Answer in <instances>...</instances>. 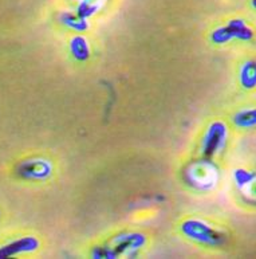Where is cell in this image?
<instances>
[{
  "mask_svg": "<svg viewBox=\"0 0 256 259\" xmlns=\"http://www.w3.org/2000/svg\"><path fill=\"white\" fill-rule=\"evenodd\" d=\"M252 31L249 30L241 20H232L229 22L227 27H221L214 32V40L216 43L228 42L229 39L239 38V39H251Z\"/></svg>",
  "mask_w": 256,
  "mask_h": 259,
  "instance_id": "cell-1",
  "label": "cell"
},
{
  "mask_svg": "<svg viewBox=\"0 0 256 259\" xmlns=\"http://www.w3.org/2000/svg\"><path fill=\"white\" fill-rule=\"evenodd\" d=\"M184 232L186 235L194 239L202 240V242H210V243H219L221 236L218 235V232L211 230L208 226L202 225L200 222H188L184 225Z\"/></svg>",
  "mask_w": 256,
  "mask_h": 259,
  "instance_id": "cell-2",
  "label": "cell"
},
{
  "mask_svg": "<svg viewBox=\"0 0 256 259\" xmlns=\"http://www.w3.org/2000/svg\"><path fill=\"white\" fill-rule=\"evenodd\" d=\"M225 139V128L220 122H216L211 126L206 140V155L212 156L218 152L219 148L223 145V141Z\"/></svg>",
  "mask_w": 256,
  "mask_h": 259,
  "instance_id": "cell-3",
  "label": "cell"
},
{
  "mask_svg": "<svg viewBox=\"0 0 256 259\" xmlns=\"http://www.w3.org/2000/svg\"><path fill=\"white\" fill-rule=\"evenodd\" d=\"M241 83L244 88H255L256 86V62L245 63L241 70Z\"/></svg>",
  "mask_w": 256,
  "mask_h": 259,
  "instance_id": "cell-4",
  "label": "cell"
},
{
  "mask_svg": "<svg viewBox=\"0 0 256 259\" xmlns=\"http://www.w3.org/2000/svg\"><path fill=\"white\" fill-rule=\"evenodd\" d=\"M235 124L239 126H252L256 125V109L253 110H247V112H241L235 116Z\"/></svg>",
  "mask_w": 256,
  "mask_h": 259,
  "instance_id": "cell-5",
  "label": "cell"
},
{
  "mask_svg": "<svg viewBox=\"0 0 256 259\" xmlns=\"http://www.w3.org/2000/svg\"><path fill=\"white\" fill-rule=\"evenodd\" d=\"M73 53L78 59L87 58L89 50H87V45H86L83 38H75L73 42Z\"/></svg>",
  "mask_w": 256,
  "mask_h": 259,
  "instance_id": "cell-6",
  "label": "cell"
},
{
  "mask_svg": "<svg viewBox=\"0 0 256 259\" xmlns=\"http://www.w3.org/2000/svg\"><path fill=\"white\" fill-rule=\"evenodd\" d=\"M252 4H253V7L256 8V0H252Z\"/></svg>",
  "mask_w": 256,
  "mask_h": 259,
  "instance_id": "cell-7",
  "label": "cell"
}]
</instances>
